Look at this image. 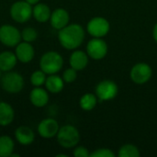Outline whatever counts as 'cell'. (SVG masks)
<instances>
[{"mask_svg":"<svg viewBox=\"0 0 157 157\" xmlns=\"http://www.w3.org/2000/svg\"><path fill=\"white\" fill-rule=\"evenodd\" d=\"M85 39V30L79 24H68L58 32L60 44L66 50H75L81 46Z\"/></svg>","mask_w":157,"mask_h":157,"instance_id":"1","label":"cell"},{"mask_svg":"<svg viewBox=\"0 0 157 157\" xmlns=\"http://www.w3.org/2000/svg\"><path fill=\"white\" fill-rule=\"evenodd\" d=\"M63 66V56L54 51H49L40 59V69L46 75H54L61 71Z\"/></svg>","mask_w":157,"mask_h":157,"instance_id":"2","label":"cell"},{"mask_svg":"<svg viewBox=\"0 0 157 157\" xmlns=\"http://www.w3.org/2000/svg\"><path fill=\"white\" fill-rule=\"evenodd\" d=\"M58 144L66 149L75 147L80 141V133L78 130L70 124L60 127L56 135Z\"/></svg>","mask_w":157,"mask_h":157,"instance_id":"3","label":"cell"},{"mask_svg":"<svg viewBox=\"0 0 157 157\" xmlns=\"http://www.w3.org/2000/svg\"><path fill=\"white\" fill-rule=\"evenodd\" d=\"M2 88L9 94H17L22 91L25 81L23 76L15 71L6 72L0 78Z\"/></svg>","mask_w":157,"mask_h":157,"instance_id":"4","label":"cell"},{"mask_svg":"<svg viewBox=\"0 0 157 157\" xmlns=\"http://www.w3.org/2000/svg\"><path fill=\"white\" fill-rule=\"evenodd\" d=\"M32 6L25 0L15 2L9 9L11 18L17 23H25L32 17Z\"/></svg>","mask_w":157,"mask_h":157,"instance_id":"5","label":"cell"},{"mask_svg":"<svg viewBox=\"0 0 157 157\" xmlns=\"http://www.w3.org/2000/svg\"><path fill=\"white\" fill-rule=\"evenodd\" d=\"M21 32L10 24L0 27V42L6 47H16L21 41Z\"/></svg>","mask_w":157,"mask_h":157,"instance_id":"6","label":"cell"},{"mask_svg":"<svg viewBox=\"0 0 157 157\" xmlns=\"http://www.w3.org/2000/svg\"><path fill=\"white\" fill-rule=\"evenodd\" d=\"M110 29L109 22L102 17H95L90 19L86 25V30L94 38H102L106 36Z\"/></svg>","mask_w":157,"mask_h":157,"instance_id":"7","label":"cell"},{"mask_svg":"<svg viewBox=\"0 0 157 157\" xmlns=\"http://www.w3.org/2000/svg\"><path fill=\"white\" fill-rule=\"evenodd\" d=\"M119 92L117 84L111 80H103L96 87V95L100 101H109L114 99Z\"/></svg>","mask_w":157,"mask_h":157,"instance_id":"8","label":"cell"},{"mask_svg":"<svg viewBox=\"0 0 157 157\" xmlns=\"http://www.w3.org/2000/svg\"><path fill=\"white\" fill-rule=\"evenodd\" d=\"M152 68L145 63H138L132 66L131 70V78L137 85H144L147 83L152 77Z\"/></svg>","mask_w":157,"mask_h":157,"instance_id":"9","label":"cell"},{"mask_svg":"<svg viewBox=\"0 0 157 157\" xmlns=\"http://www.w3.org/2000/svg\"><path fill=\"white\" fill-rule=\"evenodd\" d=\"M86 53L94 60H101L108 53V44L101 38H93L87 42Z\"/></svg>","mask_w":157,"mask_h":157,"instance_id":"10","label":"cell"},{"mask_svg":"<svg viewBox=\"0 0 157 157\" xmlns=\"http://www.w3.org/2000/svg\"><path fill=\"white\" fill-rule=\"evenodd\" d=\"M60 126L57 121H55L52 118H46L39 123L37 131L41 138L52 139L57 135Z\"/></svg>","mask_w":157,"mask_h":157,"instance_id":"11","label":"cell"},{"mask_svg":"<svg viewBox=\"0 0 157 157\" xmlns=\"http://www.w3.org/2000/svg\"><path fill=\"white\" fill-rule=\"evenodd\" d=\"M15 54L17 58V61L21 62L22 63H29L35 56V50L30 42L20 41L16 46Z\"/></svg>","mask_w":157,"mask_h":157,"instance_id":"12","label":"cell"},{"mask_svg":"<svg viewBox=\"0 0 157 157\" xmlns=\"http://www.w3.org/2000/svg\"><path fill=\"white\" fill-rule=\"evenodd\" d=\"M69 21H70V15L66 9L58 7L52 12L50 22L53 29L60 30L64 27H66L69 24Z\"/></svg>","mask_w":157,"mask_h":157,"instance_id":"13","label":"cell"},{"mask_svg":"<svg viewBox=\"0 0 157 157\" xmlns=\"http://www.w3.org/2000/svg\"><path fill=\"white\" fill-rule=\"evenodd\" d=\"M29 100L36 108H43L49 102V92L41 86H34L29 93Z\"/></svg>","mask_w":157,"mask_h":157,"instance_id":"14","label":"cell"},{"mask_svg":"<svg viewBox=\"0 0 157 157\" xmlns=\"http://www.w3.org/2000/svg\"><path fill=\"white\" fill-rule=\"evenodd\" d=\"M15 138L19 144L27 146L34 142L35 133L33 130L28 126H19L15 131Z\"/></svg>","mask_w":157,"mask_h":157,"instance_id":"15","label":"cell"},{"mask_svg":"<svg viewBox=\"0 0 157 157\" xmlns=\"http://www.w3.org/2000/svg\"><path fill=\"white\" fill-rule=\"evenodd\" d=\"M69 63L76 71H82L88 63V55L83 51H75L69 58Z\"/></svg>","mask_w":157,"mask_h":157,"instance_id":"16","label":"cell"},{"mask_svg":"<svg viewBox=\"0 0 157 157\" xmlns=\"http://www.w3.org/2000/svg\"><path fill=\"white\" fill-rule=\"evenodd\" d=\"M17 63V58L14 52L10 51H4L0 52V70L3 73L13 70Z\"/></svg>","mask_w":157,"mask_h":157,"instance_id":"17","label":"cell"},{"mask_svg":"<svg viewBox=\"0 0 157 157\" xmlns=\"http://www.w3.org/2000/svg\"><path fill=\"white\" fill-rule=\"evenodd\" d=\"M45 87L49 93L52 94H58L60 93L64 86V81L63 77L54 75H49L45 81Z\"/></svg>","mask_w":157,"mask_h":157,"instance_id":"18","label":"cell"},{"mask_svg":"<svg viewBox=\"0 0 157 157\" xmlns=\"http://www.w3.org/2000/svg\"><path fill=\"white\" fill-rule=\"evenodd\" d=\"M52 15L51 8L44 3H38L33 6L32 8V17L40 23H44L50 20Z\"/></svg>","mask_w":157,"mask_h":157,"instance_id":"19","label":"cell"},{"mask_svg":"<svg viewBox=\"0 0 157 157\" xmlns=\"http://www.w3.org/2000/svg\"><path fill=\"white\" fill-rule=\"evenodd\" d=\"M15 119V110L6 102H0V126H8Z\"/></svg>","mask_w":157,"mask_h":157,"instance_id":"20","label":"cell"},{"mask_svg":"<svg viewBox=\"0 0 157 157\" xmlns=\"http://www.w3.org/2000/svg\"><path fill=\"white\" fill-rule=\"evenodd\" d=\"M15 144L8 135L0 136V157H10L14 153Z\"/></svg>","mask_w":157,"mask_h":157,"instance_id":"21","label":"cell"},{"mask_svg":"<svg viewBox=\"0 0 157 157\" xmlns=\"http://www.w3.org/2000/svg\"><path fill=\"white\" fill-rule=\"evenodd\" d=\"M97 104H98V97H97V95H94L91 93L83 95L79 100L80 108L86 111H90V110L94 109L96 108Z\"/></svg>","mask_w":157,"mask_h":157,"instance_id":"22","label":"cell"},{"mask_svg":"<svg viewBox=\"0 0 157 157\" xmlns=\"http://www.w3.org/2000/svg\"><path fill=\"white\" fill-rule=\"evenodd\" d=\"M118 155L120 157H139L141 154L137 146L127 144L120 148Z\"/></svg>","mask_w":157,"mask_h":157,"instance_id":"23","label":"cell"},{"mask_svg":"<svg viewBox=\"0 0 157 157\" xmlns=\"http://www.w3.org/2000/svg\"><path fill=\"white\" fill-rule=\"evenodd\" d=\"M47 75L42 70L34 71L30 75V83L33 86H42L45 84Z\"/></svg>","mask_w":157,"mask_h":157,"instance_id":"24","label":"cell"},{"mask_svg":"<svg viewBox=\"0 0 157 157\" xmlns=\"http://www.w3.org/2000/svg\"><path fill=\"white\" fill-rule=\"evenodd\" d=\"M38 38V31L32 27H26L21 31V39L23 41L33 42Z\"/></svg>","mask_w":157,"mask_h":157,"instance_id":"25","label":"cell"},{"mask_svg":"<svg viewBox=\"0 0 157 157\" xmlns=\"http://www.w3.org/2000/svg\"><path fill=\"white\" fill-rule=\"evenodd\" d=\"M62 77H63L64 83H67V84L73 83V82L75 81V79L77 77V71L75 69L72 68V67L67 68L66 70L63 71Z\"/></svg>","mask_w":157,"mask_h":157,"instance_id":"26","label":"cell"},{"mask_svg":"<svg viewBox=\"0 0 157 157\" xmlns=\"http://www.w3.org/2000/svg\"><path fill=\"white\" fill-rule=\"evenodd\" d=\"M91 157H114L115 154L108 148H99L90 154Z\"/></svg>","mask_w":157,"mask_h":157,"instance_id":"27","label":"cell"},{"mask_svg":"<svg viewBox=\"0 0 157 157\" xmlns=\"http://www.w3.org/2000/svg\"><path fill=\"white\" fill-rule=\"evenodd\" d=\"M75 157H88L90 156L89 151L87 148L84 146H77L75 148L74 153H73Z\"/></svg>","mask_w":157,"mask_h":157,"instance_id":"28","label":"cell"},{"mask_svg":"<svg viewBox=\"0 0 157 157\" xmlns=\"http://www.w3.org/2000/svg\"><path fill=\"white\" fill-rule=\"evenodd\" d=\"M153 37H154V40L157 42V23L155 25L154 29H153Z\"/></svg>","mask_w":157,"mask_h":157,"instance_id":"29","label":"cell"},{"mask_svg":"<svg viewBox=\"0 0 157 157\" xmlns=\"http://www.w3.org/2000/svg\"><path fill=\"white\" fill-rule=\"evenodd\" d=\"M25 1H27V2H28L29 4H30L31 6H35L36 4L40 3V0H25Z\"/></svg>","mask_w":157,"mask_h":157,"instance_id":"30","label":"cell"},{"mask_svg":"<svg viewBox=\"0 0 157 157\" xmlns=\"http://www.w3.org/2000/svg\"><path fill=\"white\" fill-rule=\"evenodd\" d=\"M57 157H68L67 155H63V154H59V155H56Z\"/></svg>","mask_w":157,"mask_h":157,"instance_id":"31","label":"cell"},{"mask_svg":"<svg viewBox=\"0 0 157 157\" xmlns=\"http://www.w3.org/2000/svg\"><path fill=\"white\" fill-rule=\"evenodd\" d=\"M20 155H18V154H15V153H13L11 155H10V157H19Z\"/></svg>","mask_w":157,"mask_h":157,"instance_id":"32","label":"cell"},{"mask_svg":"<svg viewBox=\"0 0 157 157\" xmlns=\"http://www.w3.org/2000/svg\"><path fill=\"white\" fill-rule=\"evenodd\" d=\"M2 73H3V72L0 70V78H1V77H2V75H2Z\"/></svg>","mask_w":157,"mask_h":157,"instance_id":"33","label":"cell"}]
</instances>
